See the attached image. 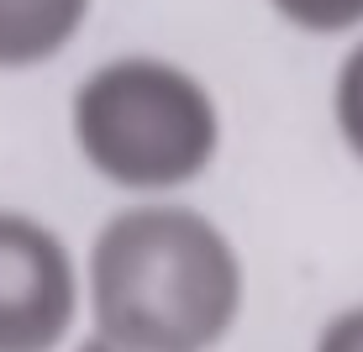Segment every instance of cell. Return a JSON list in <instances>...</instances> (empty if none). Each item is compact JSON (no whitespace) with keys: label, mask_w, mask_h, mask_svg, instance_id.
I'll use <instances>...</instances> for the list:
<instances>
[{"label":"cell","mask_w":363,"mask_h":352,"mask_svg":"<svg viewBox=\"0 0 363 352\" xmlns=\"http://www.w3.org/2000/svg\"><path fill=\"white\" fill-rule=\"evenodd\" d=\"M90 0H0V69H32L79 37Z\"/></svg>","instance_id":"4"},{"label":"cell","mask_w":363,"mask_h":352,"mask_svg":"<svg viewBox=\"0 0 363 352\" xmlns=\"http://www.w3.org/2000/svg\"><path fill=\"white\" fill-rule=\"evenodd\" d=\"M74 352H121V347H116V342H106V336H100V331H95V336H90V342H79V347H74Z\"/></svg>","instance_id":"8"},{"label":"cell","mask_w":363,"mask_h":352,"mask_svg":"<svg viewBox=\"0 0 363 352\" xmlns=\"http://www.w3.org/2000/svg\"><path fill=\"white\" fill-rule=\"evenodd\" d=\"M332 116H337V132H342L347 153L363 163V42L337 64V79H332Z\"/></svg>","instance_id":"5"},{"label":"cell","mask_w":363,"mask_h":352,"mask_svg":"<svg viewBox=\"0 0 363 352\" xmlns=\"http://www.w3.org/2000/svg\"><path fill=\"white\" fill-rule=\"evenodd\" d=\"M290 27L316 32V37H337L363 27V0H269Z\"/></svg>","instance_id":"6"},{"label":"cell","mask_w":363,"mask_h":352,"mask_svg":"<svg viewBox=\"0 0 363 352\" xmlns=\"http://www.w3.org/2000/svg\"><path fill=\"white\" fill-rule=\"evenodd\" d=\"M79 316V273L53 226L0 210V352H53Z\"/></svg>","instance_id":"3"},{"label":"cell","mask_w":363,"mask_h":352,"mask_svg":"<svg viewBox=\"0 0 363 352\" xmlns=\"http://www.w3.org/2000/svg\"><path fill=\"white\" fill-rule=\"evenodd\" d=\"M74 142L116 190H179L200 179L221 147V116L190 69L147 53L100 64L74 90Z\"/></svg>","instance_id":"2"},{"label":"cell","mask_w":363,"mask_h":352,"mask_svg":"<svg viewBox=\"0 0 363 352\" xmlns=\"http://www.w3.org/2000/svg\"><path fill=\"white\" fill-rule=\"evenodd\" d=\"M316 352H363V305H347L316 331Z\"/></svg>","instance_id":"7"},{"label":"cell","mask_w":363,"mask_h":352,"mask_svg":"<svg viewBox=\"0 0 363 352\" xmlns=\"http://www.w3.org/2000/svg\"><path fill=\"white\" fill-rule=\"evenodd\" d=\"M242 310V263L190 205H137L90 247V316L121 352H211Z\"/></svg>","instance_id":"1"}]
</instances>
